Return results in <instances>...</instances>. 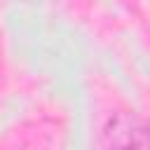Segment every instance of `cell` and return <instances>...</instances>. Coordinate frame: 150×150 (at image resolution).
<instances>
[{
    "label": "cell",
    "instance_id": "cell-1",
    "mask_svg": "<svg viewBox=\"0 0 150 150\" xmlns=\"http://www.w3.org/2000/svg\"><path fill=\"white\" fill-rule=\"evenodd\" d=\"M98 150H150V127L131 110L115 112L98 134Z\"/></svg>",
    "mask_w": 150,
    "mask_h": 150
}]
</instances>
